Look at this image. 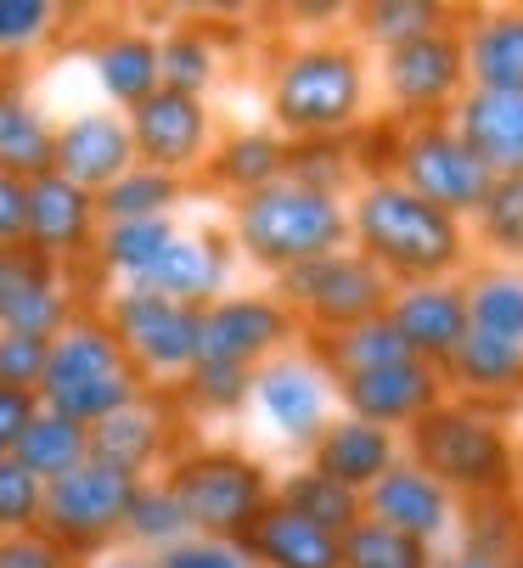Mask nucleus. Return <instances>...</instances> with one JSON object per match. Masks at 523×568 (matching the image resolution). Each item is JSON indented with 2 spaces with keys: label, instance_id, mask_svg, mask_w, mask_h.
<instances>
[{
  "label": "nucleus",
  "instance_id": "obj_51",
  "mask_svg": "<svg viewBox=\"0 0 523 568\" xmlns=\"http://www.w3.org/2000/svg\"><path fill=\"white\" fill-rule=\"evenodd\" d=\"M34 412H40L34 394H7V388H0V456L18 450V439H23V428L34 423Z\"/></svg>",
  "mask_w": 523,
  "mask_h": 568
},
{
  "label": "nucleus",
  "instance_id": "obj_39",
  "mask_svg": "<svg viewBox=\"0 0 523 568\" xmlns=\"http://www.w3.org/2000/svg\"><path fill=\"white\" fill-rule=\"evenodd\" d=\"M288 181L349 203L355 197V146L349 141H288Z\"/></svg>",
  "mask_w": 523,
  "mask_h": 568
},
{
  "label": "nucleus",
  "instance_id": "obj_25",
  "mask_svg": "<svg viewBox=\"0 0 523 568\" xmlns=\"http://www.w3.org/2000/svg\"><path fill=\"white\" fill-rule=\"evenodd\" d=\"M242 551L253 568H343V546L338 535L293 518L288 507H265L259 513V524L242 535Z\"/></svg>",
  "mask_w": 523,
  "mask_h": 568
},
{
  "label": "nucleus",
  "instance_id": "obj_9",
  "mask_svg": "<svg viewBox=\"0 0 523 568\" xmlns=\"http://www.w3.org/2000/svg\"><path fill=\"white\" fill-rule=\"evenodd\" d=\"M383 73V97L394 108L400 124H433V119H451V108L467 91V68H462V23H440L394 51L378 57Z\"/></svg>",
  "mask_w": 523,
  "mask_h": 568
},
{
  "label": "nucleus",
  "instance_id": "obj_30",
  "mask_svg": "<svg viewBox=\"0 0 523 568\" xmlns=\"http://www.w3.org/2000/svg\"><path fill=\"white\" fill-rule=\"evenodd\" d=\"M288 175V141L271 130H242L220 152H209V181L225 186L231 197H248L259 186H276Z\"/></svg>",
  "mask_w": 523,
  "mask_h": 568
},
{
  "label": "nucleus",
  "instance_id": "obj_19",
  "mask_svg": "<svg viewBox=\"0 0 523 568\" xmlns=\"http://www.w3.org/2000/svg\"><path fill=\"white\" fill-rule=\"evenodd\" d=\"M97 197L79 192L73 181H62L57 170L29 181V248L51 265H68L79 254L97 248Z\"/></svg>",
  "mask_w": 523,
  "mask_h": 568
},
{
  "label": "nucleus",
  "instance_id": "obj_13",
  "mask_svg": "<svg viewBox=\"0 0 523 568\" xmlns=\"http://www.w3.org/2000/svg\"><path fill=\"white\" fill-rule=\"evenodd\" d=\"M130 146H135V164L174 175L181 181L187 170H198L209 158V108L203 97H181V91H152L147 102L130 108Z\"/></svg>",
  "mask_w": 523,
  "mask_h": 568
},
{
  "label": "nucleus",
  "instance_id": "obj_31",
  "mask_svg": "<svg viewBox=\"0 0 523 568\" xmlns=\"http://www.w3.org/2000/svg\"><path fill=\"white\" fill-rule=\"evenodd\" d=\"M276 507H288L293 518H304V524H315V529H326V535H338V540L366 518L361 496L343 490L338 478H326V473H315V467H299V473H288V478L276 484Z\"/></svg>",
  "mask_w": 523,
  "mask_h": 568
},
{
  "label": "nucleus",
  "instance_id": "obj_42",
  "mask_svg": "<svg viewBox=\"0 0 523 568\" xmlns=\"http://www.w3.org/2000/svg\"><path fill=\"white\" fill-rule=\"evenodd\" d=\"M338 546H343V568H428L433 562V546H422L378 518H361Z\"/></svg>",
  "mask_w": 523,
  "mask_h": 568
},
{
  "label": "nucleus",
  "instance_id": "obj_5",
  "mask_svg": "<svg viewBox=\"0 0 523 568\" xmlns=\"http://www.w3.org/2000/svg\"><path fill=\"white\" fill-rule=\"evenodd\" d=\"M34 399L46 412L79 423V428H97L102 417H113L130 399H141V372L124 361L119 338L108 333V321L73 315L46 349V377H40Z\"/></svg>",
  "mask_w": 523,
  "mask_h": 568
},
{
  "label": "nucleus",
  "instance_id": "obj_38",
  "mask_svg": "<svg viewBox=\"0 0 523 568\" xmlns=\"http://www.w3.org/2000/svg\"><path fill=\"white\" fill-rule=\"evenodd\" d=\"M174 242V225L169 220H119V225H102L97 231V254L113 276H124L130 287L158 265V254Z\"/></svg>",
  "mask_w": 523,
  "mask_h": 568
},
{
  "label": "nucleus",
  "instance_id": "obj_29",
  "mask_svg": "<svg viewBox=\"0 0 523 568\" xmlns=\"http://www.w3.org/2000/svg\"><path fill=\"white\" fill-rule=\"evenodd\" d=\"M51 146L57 130L46 124V113L0 79V175H18V181H40L51 175Z\"/></svg>",
  "mask_w": 523,
  "mask_h": 568
},
{
  "label": "nucleus",
  "instance_id": "obj_49",
  "mask_svg": "<svg viewBox=\"0 0 523 568\" xmlns=\"http://www.w3.org/2000/svg\"><path fill=\"white\" fill-rule=\"evenodd\" d=\"M0 568H68V551L40 529L0 535Z\"/></svg>",
  "mask_w": 523,
  "mask_h": 568
},
{
  "label": "nucleus",
  "instance_id": "obj_44",
  "mask_svg": "<svg viewBox=\"0 0 523 568\" xmlns=\"http://www.w3.org/2000/svg\"><path fill=\"white\" fill-rule=\"evenodd\" d=\"M187 399L198 405V412H237V405L253 394V372H242V366H220V361H198L187 377Z\"/></svg>",
  "mask_w": 523,
  "mask_h": 568
},
{
  "label": "nucleus",
  "instance_id": "obj_8",
  "mask_svg": "<svg viewBox=\"0 0 523 568\" xmlns=\"http://www.w3.org/2000/svg\"><path fill=\"white\" fill-rule=\"evenodd\" d=\"M389 181H400L405 192H416L422 203L445 209L451 220H473L484 192H490V170L462 146V135L451 130V119H433V124H400L394 141V164Z\"/></svg>",
  "mask_w": 523,
  "mask_h": 568
},
{
  "label": "nucleus",
  "instance_id": "obj_35",
  "mask_svg": "<svg viewBox=\"0 0 523 568\" xmlns=\"http://www.w3.org/2000/svg\"><path fill=\"white\" fill-rule=\"evenodd\" d=\"M181 192L187 186L174 181V175H158V170L135 164L113 186L97 192V220L102 225H119V220H169V209L181 203Z\"/></svg>",
  "mask_w": 523,
  "mask_h": 568
},
{
  "label": "nucleus",
  "instance_id": "obj_23",
  "mask_svg": "<svg viewBox=\"0 0 523 568\" xmlns=\"http://www.w3.org/2000/svg\"><path fill=\"white\" fill-rule=\"evenodd\" d=\"M467 91L523 97V7H479L462 18Z\"/></svg>",
  "mask_w": 523,
  "mask_h": 568
},
{
  "label": "nucleus",
  "instance_id": "obj_40",
  "mask_svg": "<svg viewBox=\"0 0 523 568\" xmlns=\"http://www.w3.org/2000/svg\"><path fill=\"white\" fill-rule=\"evenodd\" d=\"M349 18H355V34L378 51H394V45L428 34V29L451 23V12L433 7V0H372V7H355Z\"/></svg>",
  "mask_w": 523,
  "mask_h": 568
},
{
  "label": "nucleus",
  "instance_id": "obj_43",
  "mask_svg": "<svg viewBox=\"0 0 523 568\" xmlns=\"http://www.w3.org/2000/svg\"><path fill=\"white\" fill-rule=\"evenodd\" d=\"M158 79L163 91H181V97H203L209 79H214V45L203 29H174L158 45Z\"/></svg>",
  "mask_w": 523,
  "mask_h": 568
},
{
  "label": "nucleus",
  "instance_id": "obj_11",
  "mask_svg": "<svg viewBox=\"0 0 523 568\" xmlns=\"http://www.w3.org/2000/svg\"><path fill=\"white\" fill-rule=\"evenodd\" d=\"M198 327H203V310L169 304L141 287H124L108 310V333L119 338L124 361L141 377H187L198 366Z\"/></svg>",
  "mask_w": 523,
  "mask_h": 568
},
{
  "label": "nucleus",
  "instance_id": "obj_6",
  "mask_svg": "<svg viewBox=\"0 0 523 568\" xmlns=\"http://www.w3.org/2000/svg\"><path fill=\"white\" fill-rule=\"evenodd\" d=\"M163 484L181 501L187 529L209 540H242L259 524V513L276 501L265 462H253L242 450H192L169 467Z\"/></svg>",
  "mask_w": 523,
  "mask_h": 568
},
{
  "label": "nucleus",
  "instance_id": "obj_47",
  "mask_svg": "<svg viewBox=\"0 0 523 568\" xmlns=\"http://www.w3.org/2000/svg\"><path fill=\"white\" fill-rule=\"evenodd\" d=\"M51 29H57V7H51V0H0V57L40 45Z\"/></svg>",
  "mask_w": 523,
  "mask_h": 568
},
{
  "label": "nucleus",
  "instance_id": "obj_20",
  "mask_svg": "<svg viewBox=\"0 0 523 568\" xmlns=\"http://www.w3.org/2000/svg\"><path fill=\"white\" fill-rule=\"evenodd\" d=\"M253 394H259V405H265V417L288 434V439H299L304 450H310V439L326 428V405H332V383H326V372L310 361V355H276V361H265L253 372Z\"/></svg>",
  "mask_w": 523,
  "mask_h": 568
},
{
  "label": "nucleus",
  "instance_id": "obj_46",
  "mask_svg": "<svg viewBox=\"0 0 523 568\" xmlns=\"http://www.w3.org/2000/svg\"><path fill=\"white\" fill-rule=\"evenodd\" d=\"M46 349H51V338H34V333H0V388H7V394H40Z\"/></svg>",
  "mask_w": 523,
  "mask_h": 568
},
{
  "label": "nucleus",
  "instance_id": "obj_27",
  "mask_svg": "<svg viewBox=\"0 0 523 568\" xmlns=\"http://www.w3.org/2000/svg\"><path fill=\"white\" fill-rule=\"evenodd\" d=\"M445 388L451 399H506L523 394V344L490 338V333H467L462 349L445 361Z\"/></svg>",
  "mask_w": 523,
  "mask_h": 568
},
{
  "label": "nucleus",
  "instance_id": "obj_1",
  "mask_svg": "<svg viewBox=\"0 0 523 568\" xmlns=\"http://www.w3.org/2000/svg\"><path fill=\"white\" fill-rule=\"evenodd\" d=\"M349 248L366 254L389 287H416V282H451L467 271L473 236L462 220L445 209L422 203L400 181H361L349 197Z\"/></svg>",
  "mask_w": 523,
  "mask_h": 568
},
{
  "label": "nucleus",
  "instance_id": "obj_33",
  "mask_svg": "<svg viewBox=\"0 0 523 568\" xmlns=\"http://www.w3.org/2000/svg\"><path fill=\"white\" fill-rule=\"evenodd\" d=\"M462 293H467L473 333L523 344V265H484L462 276Z\"/></svg>",
  "mask_w": 523,
  "mask_h": 568
},
{
  "label": "nucleus",
  "instance_id": "obj_24",
  "mask_svg": "<svg viewBox=\"0 0 523 568\" xmlns=\"http://www.w3.org/2000/svg\"><path fill=\"white\" fill-rule=\"evenodd\" d=\"M225 271H231V254L220 248V236H174L169 248L158 254V265L135 287L141 293H158L169 304L209 310L225 293Z\"/></svg>",
  "mask_w": 523,
  "mask_h": 568
},
{
  "label": "nucleus",
  "instance_id": "obj_15",
  "mask_svg": "<svg viewBox=\"0 0 523 568\" xmlns=\"http://www.w3.org/2000/svg\"><path fill=\"white\" fill-rule=\"evenodd\" d=\"M383 315L394 321L400 344H405L416 361L440 366V372H445V361L462 349V338L473 333L462 276H451V282H416V287H394Z\"/></svg>",
  "mask_w": 523,
  "mask_h": 568
},
{
  "label": "nucleus",
  "instance_id": "obj_32",
  "mask_svg": "<svg viewBox=\"0 0 523 568\" xmlns=\"http://www.w3.org/2000/svg\"><path fill=\"white\" fill-rule=\"evenodd\" d=\"M97 79L102 91L130 113L135 102H147L163 79H158V40L152 34H135V29H119L97 45Z\"/></svg>",
  "mask_w": 523,
  "mask_h": 568
},
{
  "label": "nucleus",
  "instance_id": "obj_36",
  "mask_svg": "<svg viewBox=\"0 0 523 568\" xmlns=\"http://www.w3.org/2000/svg\"><path fill=\"white\" fill-rule=\"evenodd\" d=\"M462 551H473L484 568H523V507L512 496L473 501L462 524Z\"/></svg>",
  "mask_w": 523,
  "mask_h": 568
},
{
  "label": "nucleus",
  "instance_id": "obj_37",
  "mask_svg": "<svg viewBox=\"0 0 523 568\" xmlns=\"http://www.w3.org/2000/svg\"><path fill=\"white\" fill-rule=\"evenodd\" d=\"M473 231H479V248L495 265H523V175L490 181V192L473 214Z\"/></svg>",
  "mask_w": 523,
  "mask_h": 568
},
{
  "label": "nucleus",
  "instance_id": "obj_16",
  "mask_svg": "<svg viewBox=\"0 0 523 568\" xmlns=\"http://www.w3.org/2000/svg\"><path fill=\"white\" fill-rule=\"evenodd\" d=\"M73 321L68 287L57 276L51 260H40L29 242L0 248V333H34V338H57Z\"/></svg>",
  "mask_w": 523,
  "mask_h": 568
},
{
  "label": "nucleus",
  "instance_id": "obj_34",
  "mask_svg": "<svg viewBox=\"0 0 523 568\" xmlns=\"http://www.w3.org/2000/svg\"><path fill=\"white\" fill-rule=\"evenodd\" d=\"M12 462L29 467L40 484H51V478L73 473L79 462H91V428H79V423H68V417H57V412L40 405L34 423L18 439V450H12Z\"/></svg>",
  "mask_w": 523,
  "mask_h": 568
},
{
  "label": "nucleus",
  "instance_id": "obj_22",
  "mask_svg": "<svg viewBox=\"0 0 523 568\" xmlns=\"http://www.w3.org/2000/svg\"><path fill=\"white\" fill-rule=\"evenodd\" d=\"M451 130L490 170V181L523 175V97H512V91H462V102L451 108Z\"/></svg>",
  "mask_w": 523,
  "mask_h": 568
},
{
  "label": "nucleus",
  "instance_id": "obj_53",
  "mask_svg": "<svg viewBox=\"0 0 523 568\" xmlns=\"http://www.w3.org/2000/svg\"><path fill=\"white\" fill-rule=\"evenodd\" d=\"M102 568H158V562H152L147 551H113V557H108Z\"/></svg>",
  "mask_w": 523,
  "mask_h": 568
},
{
  "label": "nucleus",
  "instance_id": "obj_4",
  "mask_svg": "<svg viewBox=\"0 0 523 568\" xmlns=\"http://www.w3.org/2000/svg\"><path fill=\"white\" fill-rule=\"evenodd\" d=\"M231 236L259 271L288 276L321 254L349 248V203L321 197L282 175L276 186H259L231 203Z\"/></svg>",
  "mask_w": 523,
  "mask_h": 568
},
{
  "label": "nucleus",
  "instance_id": "obj_21",
  "mask_svg": "<svg viewBox=\"0 0 523 568\" xmlns=\"http://www.w3.org/2000/svg\"><path fill=\"white\" fill-rule=\"evenodd\" d=\"M400 456H405L400 434L372 428V423H361V417H343V412H338V417H326V428L310 439V462H304V467L338 478L343 490L366 496Z\"/></svg>",
  "mask_w": 523,
  "mask_h": 568
},
{
  "label": "nucleus",
  "instance_id": "obj_10",
  "mask_svg": "<svg viewBox=\"0 0 523 568\" xmlns=\"http://www.w3.org/2000/svg\"><path fill=\"white\" fill-rule=\"evenodd\" d=\"M130 473L108 467V462H79L73 473L51 478L40 496V535H51L68 557L73 551H97L113 535H124V513L135 501Z\"/></svg>",
  "mask_w": 523,
  "mask_h": 568
},
{
  "label": "nucleus",
  "instance_id": "obj_7",
  "mask_svg": "<svg viewBox=\"0 0 523 568\" xmlns=\"http://www.w3.org/2000/svg\"><path fill=\"white\" fill-rule=\"evenodd\" d=\"M389 276L355 254V248H338V254H321L288 276H276V298L293 310L299 333L310 338H332L343 327H355V321H372L389 310Z\"/></svg>",
  "mask_w": 523,
  "mask_h": 568
},
{
  "label": "nucleus",
  "instance_id": "obj_17",
  "mask_svg": "<svg viewBox=\"0 0 523 568\" xmlns=\"http://www.w3.org/2000/svg\"><path fill=\"white\" fill-rule=\"evenodd\" d=\"M361 507H366V518H378V524H389V529H400V535H411L433 551H440V540L456 529V496L440 490V484L405 456L361 496Z\"/></svg>",
  "mask_w": 523,
  "mask_h": 568
},
{
  "label": "nucleus",
  "instance_id": "obj_14",
  "mask_svg": "<svg viewBox=\"0 0 523 568\" xmlns=\"http://www.w3.org/2000/svg\"><path fill=\"white\" fill-rule=\"evenodd\" d=\"M332 388L343 399V417H361V423L389 428V434H405L411 423H422L433 412V405L451 399L445 372L428 366V361H400V366H383V372L338 377Z\"/></svg>",
  "mask_w": 523,
  "mask_h": 568
},
{
  "label": "nucleus",
  "instance_id": "obj_54",
  "mask_svg": "<svg viewBox=\"0 0 523 568\" xmlns=\"http://www.w3.org/2000/svg\"><path fill=\"white\" fill-rule=\"evenodd\" d=\"M68 568H79V562H68Z\"/></svg>",
  "mask_w": 523,
  "mask_h": 568
},
{
  "label": "nucleus",
  "instance_id": "obj_48",
  "mask_svg": "<svg viewBox=\"0 0 523 568\" xmlns=\"http://www.w3.org/2000/svg\"><path fill=\"white\" fill-rule=\"evenodd\" d=\"M158 568H253L242 540H209V535H187L152 557Z\"/></svg>",
  "mask_w": 523,
  "mask_h": 568
},
{
  "label": "nucleus",
  "instance_id": "obj_3",
  "mask_svg": "<svg viewBox=\"0 0 523 568\" xmlns=\"http://www.w3.org/2000/svg\"><path fill=\"white\" fill-rule=\"evenodd\" d=\"M366 113V57L355 40H310L271 68V119L288 141H343Z\"/></svg>",
  "mask_w": 523,
  "mask_h": 568
},
{
  "label": "nucleus",
  "instance_id": "obj_26",
  "mask_svg": "<svg viewBox=\"0 0 523 568\" xmlns=\"http://www.w3.org/2000/svg\"><path fill=\"white\" fill-rule=\"evenodd\" d=\"M163 445H169V417L147 394L91 428V462H108V467H119L130 478H147V467H158Z\"/></svg>",
  "mask_w": 523,
  "mask_h": 568
},
{
  "label": "nucleus",
  "instance_id": "obj_41",
  "mask_svg": "<svg viewBox=\"0 0 523 568\" xmlns=\"http://www.w3.org/2000/svg\"><path fill=\"white\" fill-rule=\"evenodd\" d=\"M124 535H130L135 546H147V557H158L163 546H174V540L192 535L181 501H174V490H169L163 478H141V484H135V501H130V513H124Z\"/></svg>",
  "mask_w": 523,
  "mask_h": 568
},
{
  "label": "nucleus",
  "instance_id": "obj_2",
  "mask_svg": "<svg viewBox=\"0 0 523 568\" xmlns=\"http://www.w3.org/2000/svg\"><path fill=\"white\" fill-rule=\"evenodd\" d=\"M400 445H405V462H416L456 501L517 496V450H512V434L484 412V405H467V399L433 405L422 423L405 428Z\"/></svg>",
  "mask_w": 523,
  "mask_h": 568
},
{
  "label": "nucleus",
  "instance_id": "obj_50",
  "mask_svg": "<svg viewBox=\"0 0 523 568\" xmlns=\"http://www.w3.org/2000/svg\"><path fill=\"white\" fill-rule=\"evenodd\" d=\"M29 242V181L0 175V248Z\"/></svg>",
  "mask_w": 523,
  "mask_h": 568
},
{
  "label": "nucleus",
  "instance_id": "obj_52",
  "mask_svg": "<svg viewBox=\"0 0 523 568\" xmlns=\"http://www.w3.org/2000/svg\"><path fill=\"white\" fill-rule=\"evenodd\" d=\"M428 568H484V562H479L473 551H462V546H456V551H433V562H428Z\"/></svg>",
  "mask_w": 523,
  "mask_h": 568
},
{
  "label": "nucleus",
  "instance_id": "obj_28",
  "mask_svg": "<svg viewBox=\"0 0 523 568\" xmlns=\"http://www.w3.org/2000/svg\"><path fill=\"white\" fill-rule=\"evenodd\" d=\"M310 361L326 372V383L338 377H361V372H383V366H400V361H416L389 315H372V321H355V327H343L332 338H315L310 344Z\"/></svg>",
  "mask_w": 523,
  "mask_h": 568
},
{
  "label": "nucleus",
  "instance_id": "obj_18",
  "mask_svg": "<svg viewBox=\"0 0 523 568\" xmlns=\"http://www.w3.org/2000/svg\"><path fill=\"white\" fill-rule=\"evenodd\" d=\"M51 170L62 181H73L79 192H102L113 186L124 170H135V146H130V124L119 113H79L57 130L51 146Z\"/></svg>",
  "mask_w": 523,
  "mask_h": 568
},
{
  "label": "nucleus",
  "instance_id": "obj_12",
  "mask_svg": "<svg viewBox=\"0 0 523 568\" xmlns=\"http://www.w3.org/2000/svg\"><path fill=\"white\" fill-rule=\"evenodd\" d=\"M299 338V321L276 293H220L203 310L198 327V361H220V366H242L259 372L265 361L288 355Z\"/></svg>",
  "mask_w": 523,
  "mask_h": 568
},
{
  "label": "nucleus",
  "instance_id": "obj_45",
  "mask_svg": "<svg viewBox=\"0 0 523 568\" xmlns=\"http://www.w3.org/2000/svg\"><path fill=\"white\" fill-rule=\"evenodd\" d=\"M40 496H46V484L12 456H0V535L40 529Z\"/></svg>",
  "mask_w": 523,
  "mask_h": 568
}]
</instances>
